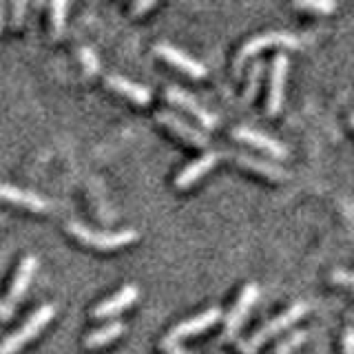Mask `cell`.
Instances as JSON below:
<instances>
[{
    "instance_id": "d4e9b609",
    "label": "cell",
    "mask_w": 354,
    "mask_h": 354,
    "mask_svg": "<svg viewBox=\"0 0 354 354\" xmlns=\"http://www.w3.org/2000/svg\"><path fill=\"white\" fill-rule=\"evenodd\" d=\"M343 354H354V328L348 326L346 332H343V341H341Z\"/></svg>"
},
{
    "instance_id": "603a6c76",
    "label": "cell",
    "mask_w": 354,
    "mask_h": 354,
    "mask_svg": "<svg viewBox=\"0 0 354 354\" xmlns=\"http://www.w3.org/2000/svg\"><path fill=\"white\" fill-rule=\"evenodd\" d=\"M77 55H80V60H82V64H84L86 73H97V69H100V62H97V58H95L93 49H88V47H80V49H77Z\"/></svg>"
},
{
    "instance_id": "2e32d148",
    "label": "cell",
    "mask_w": 354,
    "mask_h": 354,
    "mask_svg": "<svg viewBox=\"0 0 354 354\" xmlns=\"http://www.w3.org/2000/svg\"><path fill=\"white\" fill-rule=\"evenodd\" d=\"M36 266H38L36 254H25V257L20 259L18 270L14 274V281H11V288H9V301L11 304L18 301V299L25 295L27 286L31 281V277H33V272H36Z\"/></svg>"
},
{
    "instance_id": "1f68e13d",
    "label": "cell",
    "mask_w": 354,
    "mask_h": 354,
    "mask_svg": "<svg viewBox=\"0 0 354 354\" xmlns=\"http://www.w3.org/2000/svg\"><path fill=\"white\" fill-rule=\"evenodd\" d=\"M350 124H352V129H354V113L350 115Z\"/></svg>"
},
{
    "instance_id": "7c38bea8",
    "label": "cell",
    "mask_w": 354,
    "mask_h": 354,
    "mask_svg": "<svg viewBox=\"0 0 354 354\" xmlns=\"http://www.w3.org/2000/svg\"><path fill=\"white\" fill-rule=\"evenodd\" d=\"M138 299V288L133 283H127L124 288H120L118 292H113L111 297L102 299V301H97L95 308L91 310V315L95 319H106V317H113L118 313H122L124 308H129L133 301Z\"/></svg>"
},
{
    "instance_id": "8992f818",
    "label": "cell",
    "mask_w": 354,
    "mask_h": 354,
    "mask_svg": "<svg viewBox=\"0 0 354 354\" xmlns=\"http://www.w3.org/2000/svg\"><path fill=\"white\" fill-rule=\"evenodd\" d=\"M221 319V308H208L204 313L199 315H193L184 319L182 324H177L169 330V335H166L162 341L166 343H177L180 339H186V337H193V335H199V332H206L208 328H213L217 321Z\"/></svg>"
},
{
    "instance_id": "52a82bcc",
    "label": "cell",
    "mask_w": 354,
    "mask_h": 354,
    "mask_svg": "<svg viewBox=\"0 0 354 354\" xmlns=\"http://www.w3.org/2000/svg\"><path fill=\"white\" fill-rule=\"evenodd\" d=\"M288 58L283 53H277L270 64V80H268V100H266V113L277 115L283 104V84L288 75Z\"/></svg>"
},
{
    "instance_id": "9c48e42d",
    "label": "cell",
    "mask_w": 354,
    "mask_h": 354,
    "mask_svg": "<svg viewBox=\"0 0 354 354\" xmlns=\"http://www.w3.org/2000/svg\"><path fill=\"white\" fill-rule=\"evenodd\" d=\"M155 120H158L160 124L169 127L177 138H182V142H188L191 147H202V149L208 147V136L204 131H199L193 124H188L186 120L171 113V111H160V113L155 115Z\"/></svg>"
},
{
    "instance_id": "e0dca14e",
    "label": "cell",
    "mask_w": 354,
    "mask_h": 354,
    "mask_svg": "<svg viewBox=\"0 0 354 354\" xmlns=\"http://www.w3.org/2000/svg\"><path fill=\"white\" fill-rule=\"evenodd\" d=\"M104 82L113 88V91L133 100V102H138V104H149L151 102V88H147L144 84L131 82V80H127V77H122V75H106Z\"/></svg>"
},
{
    "instance_id": "ac0fdd59",
    "label": "cell",
    "mask_w": 354,
    "mask_h": 354,
    "mask_svg": "<svg viewBox=\"0 0 354 354\" xmlns=\"http://www.w3.org/2000/svg\"><path fill=\"white\" fill-rule=\"evenodd\" d=\"M124 330L127 328H124V324H122V321H109L106 326L95 328V330L88 332V335L84 337V346L86 348H100V346H104V343L115 341Z\"/></svg>"
},
{
    "instance_id": "ba28073f",
    "label": "cell",
    "mask_w": 354,
    "mask_h": 354,
    "mask_svg": "<svg viewBox=\"0 0 354 354\" xmlns=\"http://www.w3.org/2000/svg\"><path fill=\"white\" fill-rule=\"evenodd\" d=\"M166 100H169L171 104H177V106H182L184 111H188V113H191L204 129H215L219 124V120L210 113V111H206L193 95H188L186 91H182L180 86H175V84L166 86Z\"/></svg>"
},
{
    "instance_id": "f1b7e54d",
    "label": "cell",
    "mask_w": 354,
    "mask_h": 354,
    "mask_svg": "<svg viewBox=\"0 0 354 354\" xmlns=\"http://www.w3.org/2000/svg\"><path fill=\"white\" fill-rule=\"evenodd\" d=\"M11 315H14V304L0 299V319H9Z\"/></svg>"
},
{
    "instance_id": "f546056e",
    "label": "cell",
    "mask_w": 354,
    "mask_h": 354,
    "mask_svg": "<svg viewBox=\"0 0 354 354\" xmlns=\"http://www.w3.org/2000/svg\"><path fill=\"white\" fill-rule=\"evenodd\" d=\"M237 350L239 354H257V350L250 346V341H243V339H237Z\"/></svg>"
},
{
    "instance_id": "4dcf8cb0",
    "label": "cell",
    "mask_w": 354,
    "mask_h": 354,
    "mask_svg": "<svg viewBox=\"0 0 354 354\" xmlns=\"http://www.w3.org/2000/svg\"><path fill=\"white\" fill-rule=\"evenodd\" d=\"M3 20H5V5L0 3V29H3Z\"/></svg>"
},
{
    "instance_id": "5bb4252c",
    "label": "cell",
    "mask_w": 354,
    "mask_h": 354,
    "mask_svg": "<svg viewBox=\"0 0 354 354\" xmlns=\"http://www.w3.org/2000/svg\"><path fill=\"white\" fill-rule=\"evenodd\" d=\"M217 160H219V153H215V151H208V153H204L202 158H197V160H193L188 166H184V169L177 173V177H175V186L177 188H188V186H193L199 177H204L213 166L217 164Z\"/></svg>"
},
{
    "instance_id": "7402d4cb",
    "label": "cell",
    "mask_w": 354,
    "mask_h": 354,
    "mask_svg": "<svg viewBox=\"0 0 354 354\" xmlns=\"http://www.w3.org/2000/svg\"><path fill=\"white\" fill-rule=\"evenodd\" d=\"M295 7L301 11H315V14H330L337 9V3L332 0H297Z\"/></svg>"
},
{
    "instance_id": "6da1fadb",
    "label": "cell",
    "mask_w": 354,
    "mask_h": 354,
    "mask_svg": "<svg viewBox=\"0 0 354 354\" xmlns=\"http://www.w3.org/2000/svg\"><path fill=\"white\" fill-rule=\"evenodd\" d=\"M266 47H290V49H297V47H301V38H299L297 33L283 31V29H272V31L254 33L252 38H248L246 42L241 44V49L237 53L235 64H232V69H235V75L241 73V69L246 66V62L252 58V55H257Z\"/></svg>"
},
{
    "instance_id": "ffe728a7",
    "label": "cell",
    "mask_w": 354,
    "mask_h": 354,
    "mask_svg": "<svg viewBox=\"0 0 354 354\" xmlns=\"http://www.w3.org/2000/svg\"><path fill=\"white\" fill-rule=\"evenodd\" d=\"M261 73H263V62L257 60L250 66V73H248V82L246 88H243V102H250V100L257 95L259 91V82H261Z\"/></svg>"
},
{
    "instance_id": "4316f807",
    "label": "cell",
    "mask_w": 354,
    "mask_h": 354,
    "mask_svg": "<svg viewBox=\"0 0 354 354\" xmlns=\"http://www.w3.org/2000/svg\"><path fill=\"white\" fill-rule=\"evenodd\" d=\"M153 7H155L153 0H144V3H133L131 5V14H142V11H149Z\"/></svg>"
},
{
    "instance_id": "484cf974",
    "label": "cell",
    "mask_w": 354,
    "mask_h": 354,
    "mask_svg": "<svg viewBox=\"0 0 354 354\" xmlns=\"http://www.w3.org/2000/svg\"><path fill=\"white\" fill-rule=\"evenodd\" d=\"M11 9H14V18H11V22H14V27H18L22 22V16H25L27 5L25 3H14V5H11Z\"/></svg>"
},
{
    "instance_id": "8fae6325",
    "label": "cell",
    "mask_w": 354,
    "mask_h": 354,
    "mask_svg": "<svg viewBox=\"0 0 354 354\" xmlns=\"http://www.w3.org/2000/svg\"><path fill=\"white\" fill-rule=\"evenodd\" d=\"M232 138L243 142V144H250V147L259 149L263 153H268L270 158H286V155H288V149L279 140H274V138L266 136V133L254 131V129H246V127L232 129Z\"/></svg>"
},
{
    "instance_id": "9a60e30c",
    "label": "cell",
    "mask_w": 354,
    "mask_h": 354,
    "mask_svg": "<svg viewBox=\"0 0 354 354\" xmlns=\"http://www.w3.org/2000/svg\"><path fill=\"white\" fill-rule=\"evenodd\" d=\"M0 199H7V202L20 204V206L31 208V210H47L51 206V202L47 197H42L33 191H25V188L5 184V182H0Z\"/></svg>"
},
{
    "instance_id": "83f0119b",
    "label": "cell",
    "mask_w": 354,
    "mask_h": 354,
    "mask_svg": "<svg viewBox=\"0 0 354 354\" xmlns=\"http://www.w3.org/2000/svg\"><path fill=\"white\" fill-rule=\"evenodd\" d=\"M160 346H162V350H166V354H188L182 346H177V343H166V341H162Z\"/></svg>"
},
{
    "instance_id": "cb8c5ba5",
    "label": "cell",
    "mask_w": 354,
    "mask_h": 354,
    "mask_svg": "<svg viewBox=\"0 0 354 354\" xmlns=\"http://www.w3.org/2000/svg\"><path fill=\"white\" fill-rule=\"evenodd\" d=\"M332 281L343 286V288H350V290L354 292V274L348 272V270H335L332 272Z\"/></svg>"
},
{
    "instance_id": "7a4b0ae2",
    "label": "cell",
    "mask_w": 354,
    "mask_h": 354,
    "mask_svg": "<svg viewBox=\"0 0 354 354\" xmlns=\"http://www.w3.org/2000/svg\"><path fill=\"white\" fill-rule=\"evenodd\" d=\"M53 315H55V304H42L38 310H33L25 324L16 328L14 332H9V335L0 341V354H16L27 341H31L44 326L49 324Z\"/></svg>"
},
{
    "instance_id": "5b68a950",
    "label": "cell",
    "mask_w": 354,
    "mask_h": 354,
    "mask_svg": "<svg viewBox=\"0 0 354 354\" xmlns=\"http://www.w3.org/2000/svg\"><path fill=\"white\" fill-rule=\"evenodd\" d=\"M257 297H259L257 283H246V286L241 288V292L237 297L235 306L230 308V313L224 319V337L226 339H235L237 337V332L243 326V321H246V317L252 310L254 301H257Z\"/></svg>"
},
{
    "instance_id": "d6986e66",
    "label": "cell",
    "mask_w": 354,
    "mask_h": 354,
    "mask_svg": "<svg viewBox=\"0 0 354 354\" xmlns=\"http://www.w3.org/2000/svg\"><path fill=\"white\" fill-rule=\"evenodd\" d=\"M308 339V332L306 330H292L290 335L283 337L277 346L270 350V354H292L301 343Z\"/></svg>"
},
{
    "instance_id": "277c9868",
    "label": "cell",
    "mask_w": 354,
    "mask_h": 354,
    "mask_svg": "<svg viewBox=\"0 0 354 354\" xmlns=\"http://www.w3.org/2000/svg\"><path fill=\"white\" fill-rule=\"evenodd\" d=\"M308 313V304L306 301H295L292 306H288L283 313H279L277 317H272L270 321H266V324L254 332V335L250 337V346L257 350L259 346H263L266 341L277 337V335H281L283 330L290 328L295 321H299L304 315Z\"/></svg>"
},
{
    "instance_id": "44dd1931",
    "label": "cell",
    "mask_w": 354,
    "mask_h": 354,
    "mask_svg": "<svg viewBox=\"0 0 354 354\" xmlns=\"http://www.w3.org/2000/svg\"><path fill=\"white\" fill-rule=\"evenodd\" d=\"M49 11H51V33H53V38H60V33L64 31L66 3H62V0H55V3L49 5Z\"/></svg>"
},
{
    "instance_id": "4fadbf2b",
    "label": "cell",
    "mask_w": 354,
    "mask_h": 354,
    "mask_svg": "<svg viewBox=\"0 0 354 354\" xmlns=\"http://www.w3.org/2000/svg\"><path fill=\"white\" fill-rule=\"evenodd\" d=\"M230 158L235 160L239 166H243V169H248L252 173H257L261 177H266V180H272V182H283L288 180V175L281 166H277L272 162H266L261 158H254V155H248V153H241V151H235V153H230Z\"/></svg>"
},
{
    "instance_id": "3957f363",
    "label": "cell",
    "mask_w": 354,
    "mask_h": 354,
    "mask_svg": "<svg viewBox=\"0 0 354 354\" xmlns=\"http://www.w3.org/2000/svg\"><path fill=\"white\" fill-rule=\"evenodd\" d=\"M66 228H69L73 237H77L82 243H86V246L97 248V250H115V248H122V246H127V243L138 239V232L133 228L104 232V230L88 228V226L80 224V221H69Z\"/></svg>"
},
{
    "instance_id": "30bf717a",
    "label": "cell",
    "mask_w": 354,
    "mask_h": 354,
    "mask_svg": "<svg viewBox=\"0 0 354 354\" xmlns=\"http://www.w3.org/2000/svg\"><path fill=\"white\" fill-rule=\"evenodd\" d=\"M155 53L164 58L169 64H173L175 69L184 71L186 75L191 77H204L206 75V66L202 62H197L195 58H191L188 53H184L182 49L173 47V44H166V42H158L155 44Z\"/></svg>"
}]
</instances>
